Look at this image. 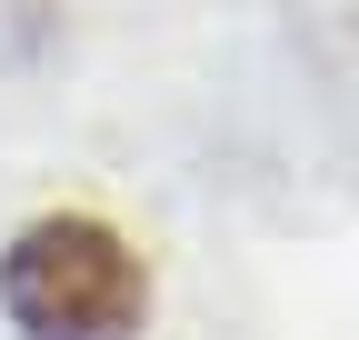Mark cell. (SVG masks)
I'll use <instances>...</instances> for the list:
<instances>
[{"instance_id":"obj_1","label":"cell","mask_w":359,"mask_h":340,"mask_svg":"<svg viewBox=\"0 0 359 340\" xmlns=\"http://www.w3.org/2000/svg\"><path fill=\"white\" fill-rule=\"evenodd\" d=\"M140 301V261L100 221H30L0 261V310L20 340H130Z\"/></svg>"}]
</instances>
